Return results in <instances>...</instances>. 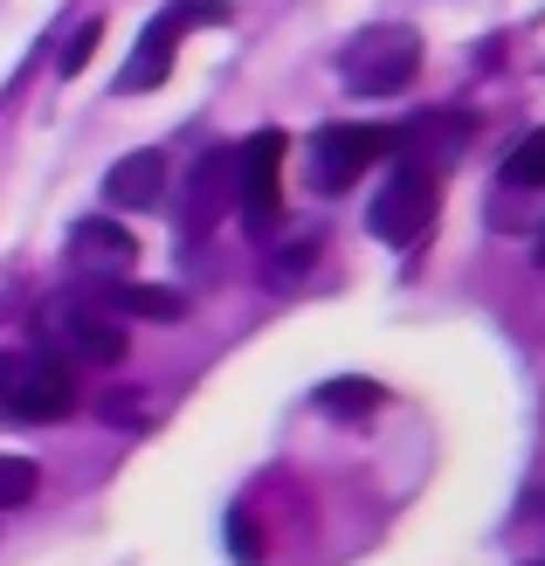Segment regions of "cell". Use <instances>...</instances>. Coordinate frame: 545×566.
Returning a JSON list of instances; mask_svg holds the SVG:
<instances>
[{
    "label": "cell",
    "mask_w": 545,
    "mask_h": 566,
    "mask_svg": "<svg viewBox=\"0 0 545 566\" xmlns=\"http://www.w3.org/2000/svg\"><path fill=\"white\" fill-rule=\"evenodd\" d=\"M504 180H511V187H545V132H532V138H518V146H511Z\"/></svg>",
    "instance_id": "cell-14"
},
{
    "label": "cell",
    "mask_w": 545,
    "mask_h": 566,
    "mask_svg": "<svg viewBox=\"0 0 545 566\" xmlns=\"http://www.w3.org/2000/svg\"><path fill=\"white\" fill-rule=\"evenodd\" d=\"M97 415L111 421V429H146V421H153V401H146L138 387H118V394H104V401H97Z\"/></svg>",
    "instance_id": "cell-15"
},
{
    "label": "cell",
    "mask_w": 545,
    "mask_h": 566,
    "mask_svg": "<svg viewBox=\"0 0 545 566\" xmlns=\"http://www.w3.org/2000/svg\"><path fill=\"white\" fill-rule=\"evenodd\" d=\"M387 153H394V125H318V138H311V180H318V193H346Z\"/></svg>",
    "instance_id": "cell-7"
},
{
    "label": "cell",
    "mask_w": 545,
    "mask_h": 566,
    "mask_svg": "<svg viewBox=\"0 0 545 566\" xmlns=\"http://www.w3.org/2000/svg\"><path fill=\"white\" fill-rule=\"evenodd\" d=\"M421 70V35L408 21H373L338 49V83L353 97H400Z\"/></svg>",
    "instance_id": "cell-3"
},
{
    "label": "cell",
    "mask_w": 545,
    "mask_h": 566,
    "mask_svg": "<svg viewBox=\"0 0 545 566\" xmlns=\"http://www.w3.org/2000/svg\"><path fill=\"white\" fill-rule=\"evenodd\" d=\"M97 42H104V21H83L76 35H70V49H63V76H76L83 63H91V55H97Z\"/></svg>",
    "instance_id": "cell-17"
},
{
    "label": "cell",
    "mask_w": 545,
    "mask_h": 566,
    "mask_svg": "<svg viewBox=\"0 0 545 566\" xmlns=\"http://www.w3.org/2000/svg\"><path fill=\"white\" fill-rule=\"evenodd\" d=\"M138 263V235H125L118 221H76L70 229V270L76 276H125Z\"/></svg>",
    "instance_id": "cell-9"
},
{
    "label": "cell",
    "mask_w": 545,
    "mask_h": 566,
    "mask_svg": "<svg viewBox=\"0 0 545 566\" xmlns=\"http://www.w3.org/2000/svg\"><path fill=\"white\" fill-rule=\"evenodd\" d=\"M0 408L14 421H70L83 408L76 366L55 353H0Z\"/></svg>",
    "instance_id": "cell-4"
},
{
    "label": "cell",
    "mask_w": 545,
    "mask_h": 566,
    "mask_svg": "<svg viewBox=\"0 0 545 566\" xmlns=\"http://www.w3.org/2000/svg\"><path fill=\"white\" fill-rule=\"evenodd\" d=\"M387 394H380V380H359V374H346V380H325L318 387V408L332 415V421H366L373 408H380Z\"/></svg>",
    "instance_id": "cell-13"
},
{
    "label": "cell",
    "mask_w": 545,
    "mask_h": 566,
    "mask_svg": "<svg viewBox=\"0 0 545 566\" xmlns=\"http://www.w3.org/2000/svg\"><path fill=\"white\" fill-rule=\"evenodd\" d=\"M283 153H291V132H276V125H263L235 146V208L255 235H270L283 221Z\"/></svg>",
    "instance_id": "cell-6"
},
{
    "label": "cell",
    "mask_w": 545,
    "mask_h": 566,
    "mask_svg": "<svg viewBox=\"0 0 545 566\" xmlns=\"http://www.w3.org/2000/svg\"><path fill=\"white\" fill-rule=\"evenodd\" d=\"M318 256H325V235H283L263 256V283L270 291H304V276L318 270Z\"/></svg>",
    "instance_id": "cell-12"
},
{
    "label": "cell",
    "mask_w": 545,
    "mask_h": 566,
    "mask_svg": "<svg viewBox=\"0 0 545 566\" xmlns=\"http://www.w3.org/2000/svg\"><path fill=\"white\" fill-rule=\"evenodd\" d=\"M235 208V153L214 146L187 166V187H180V235H214V221Z\"/></svg>",
    "instance_id": "cell-8"
},
{
    "label": "cell",
    "mask_w": 545,
    "mask_h": 566,
    "mask_svg": "<svg viewBox=\"0 0 545 566\" xmlns=\"http://www.w3.org/2000/svg\"><path fill=\"white\" fill-rule=\"evenodd\" d=\"M35 346L55 353L63 366H125V325L111 311H97V297L55 291L35 311Z\"/></svg>",
    "instance_id": "cell-1"
},
{
    "label": "cell",
    "mask_w": 545,
    "mask_h": 566,
    "mask_svg": "<svg viewBox=\"0 0 545 566\" xmlns=\"http://www.w3.org/2000/svg\"><path fill=\"white\" fill-rule=\"evenodd\" d=\"M104 193H111V208H153V201H166V153L159 146L125 153L118 166H111Z\"/></svg>",
    "instance_id": "cell-10"
},
{
    "label": "cell",
    "mask_w": 545,
    "mask_h": 566,
    "mask_svg": "<svg viewBox=\"0 0 545 566\" xmlns=\"http://www.w3.org/2000/svg\"><path fill=\"white\" fill-rule=\"evenodd\" d=\"M42 491V470L28 463V457H0V512H8V504H28Z\"/></svg>",
    "instance_id": "cell-16"
},
{
    "label": "cell",
    "mask_w": 545,
    "mask_h": 566,
    "mask_svg": "<svg viewBox=\"0 0 545 566\" xmlns=\"http://www.w3.org/2000/svg\"><path fill=\"white\" fill-rule=\"evenodd\" d=\"M228 21V0H174L146 35H138V49H132V63H125V76H118V91L125 97H138V91H159L166 76H174V55H180V42L193 35V28H221Z\"/></svg>",
    "instance_id": "cell-5"
},
{
    "label": "cell",
    "mask_w": 545,
    "mask_h": 566,
    "mask_svg": "<svg viewBox=\"0 0 545 566\" xmlns=\"http://www.w3.org/2000/svg\"><path fill=\"white\" fill-rule=\"evenodd\" d=\"M228 539H235V559H242V566H263V539H255L249 512H235V518H228Z\"/></svg>",
    "instance_id": "cell-18"
},
{
    "label": "cell",
    "mask_w": 545,
    "mask_h": 566,
    "mask_svg": "<svg viewBox=\"0 0 545 566\" xmlns=\"http://www.w3.org/2000/svg\"><path fill=\"white\" fill-rule=\"evenodd\" d=\"M104 304H111V318H146V325H180L193 311L180 291H166V283H118V291H104Z\"/></svg>",
    "instance_id": "cell-11"
},
{
    "label": "cell",
    "mask_w": 545,
    "mask_h": 566,
    "mask_svg": "<svg viewBox=\"0 0 545 566\" xmlns=\"http://www.w3.org/2000/svg\"><path fill=\"white\" fill-rule=\"evenodd\" d=\"M442 214V166H428L415 153L394 159V174L373 187V208H366V229L380 235L387 249H415Z\"/></svg>",
    "instance_id": "cell-2"
},
{
    "label": "cell",
    "mask_w": 545,
    "mask_h": 566,
    "mask_svg": "<svg viewBox=\"0 0 545 566\" xmlns=\"http://www.w3.org/2000/svg\"><path fill=\"white\" fill-rule=\"evenodd\" d=\"M538 270H545V229H538Z\"/></svg>",
    "instance_id": "cell-19"
}]
</instances>
